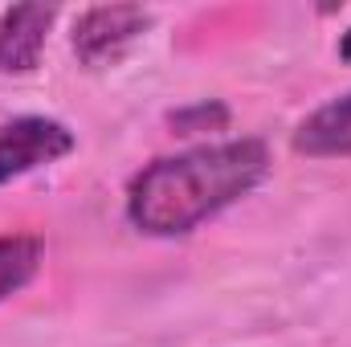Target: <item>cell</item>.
Segmentation results:
<instances>
[{
    "instance_id": "obj_5",
    "label": "cell",
    "mask_w": 351,
    "mask_h": 347,
    "mask_svg": "<svg viewBox=\"0 0 351 347\" xmlns=\"http://www.w3.org/2000/svg\"><path fill=\"white\" fill-rule=\"evenodd\" d=\"M294 152L311 156V160H335V156H351V90L323 102L319 110H311L298 131H294Z\"/></svg>"
},
{
    "instance_id": "obj_6",
    "label": "cell",
    "mask_w": 351,
    "mask_h": 347,
    "mask_svg": "<svg viewBox=\"0 0 351 347\" xmlns=\"http://www.w3.org/2000/svg\"><path fill=\"white\" fill-rule=\"evenodd\" d=\"M41 270V241L33 233H4L0 237V302L25 290Z\"/></svg>"
},
{
    "instance_id": "obj_8",
    "label": "cell",
    "mask_w": 351,
    "mask_h": 347,
    "mask_svg": "<svg viewBox=\"0 0 351 347\" xmlns=\"http://www.w3.org/2000/svg\"><path fill=\"white\" fill-rule=\"evenodd\" d=\"M339 58H343V62L351 66V29L343 33V37H339Z\"/></svg>"
},
{
    "instance_id": "obj_3",
    "label": "cell",
    "mask_w": 351,
    "mask_h": 347,
    "mask_svg": "<svg viewBox=\"0 0 351 347\" xmlns=\"http://www.w3.org/2000/svg\"><path fill=\"white\" fill-rule=\"evenodd\" d=\"M74 131L45 115H21L0 123V184L49 168L74 152Z\"/></svg>"
},
{
    "instance_id": "obj_7",
    "label": "cell",
    "mask_w": 351,
    "mask_h": 347,
    "mask_svg": "<svg viewBox=\"0 0 351 347\" xmlns=\"http://www.w3.org/2000/svg\"><path fill=\"white\" fill-rule=\"evenodd\" d=\"M225 119H229L225 106H208V102H200V106H192V110L172 115V127H180V131L188 135V131H204V123H208V127H225Z\"/></svg>"
},
{
    "instance_id": "obj_4",
    "label": "cell",
    "mask_w": 351,
    "mask_h": 347,
    "mask_svg": "<svg viewBox=\"0 0 351 347\" xmlns=\"http://www.w3.org/2000/svg\"><path fill=\"white\" fill-rule=\"evenodd\" d=\"M58 21L53 4H16L0 16V74H33L49 29Z\"/></svg>"
},
{
    "instance_id": "obj_1",
    "label": "cell",
    "mask_w": 351,
    "mask_h": 347,
    "mask_svg": "<svg viewBox=\"0 0 351 347\" xmlns=\"http://www.w3.org/2000/svg\"><path fill=\"white\" fill-rule=\"evenodd\" d=\"M269 172L262 139H225L147 164L127 184V221L147 237H184L237 204Z\"/></svg>"
},
{
    "instance_id": "obj_2",
    "label": "cell",
    "mask_w": 351,
    "mask_h": 347,
    "mask_svg": "<svg viewBox=\"0 0 351 347\" xmlns=\"http://www.w3.org/2000/svg\"><path fill=\"white\" fill-rule=\"evenodd\" d=\"M152 25V8L143 4H94L74 21L70 45L78 53V62L98 70V66H114Z\"/></svg>"
}]
</instances>
